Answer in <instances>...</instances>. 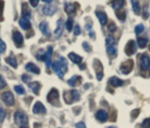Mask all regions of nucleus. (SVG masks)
<instances>
[{
	"mask_svg": "<svg viewBox=\"0 0 150 128\" xmlns=\"http://www.w3.org/2000/svg\"><path fill=\"white\" fill-rule=\"evenodd\" d=\"M52 68H53V70L55 72V74L58 76V77L62 79L64 76V74L68 71L67 60L62 56H59V59L52 64Z\"/></svg>",
	"mask_w": 150,
	"mask_h": 128,
	"instance_id": "1",
	"label": "nucleus"
},
{
	"mask_svg": "<svg viewBox=\"0 0 150 128\" xmlns=\"http://www.w3.org/2000/svg\"><path fill=\"white\" fill-rule=\"evenodd\" d=\"M52 54H53V47H48L46 51L43 49H40L36 54V58L39 61H43L46 62V66L48 69L51 65V59H52Z\"/></svg>",
	"mask_w": 150,
	"mask_h": 128,
	"instance_id": "2",
	"label": "nucleus"
},
{
	"mask_svg": "<svg viewBox=\"0 0 150 128\" xmlns=\"http://www.w3.org/2000/svg\"><path fill=\"white\" fill-rule=\"evenodd\" d=\"M105 44H106V52L108 54L114 56L117 54V41L114 39L113 36L108 35L105 40Z\"/></svg>",
	"mask_w": 150,
	"mask_h": 128,
	"instance_id": "3",
	"label": "nucleus"
},
{
	"mask_svg": "<svg viewBox=\"0 0 150 128\" xmlns=\"http://www.w3.org/2000/svg\"><path fill=\"white\" fill-rule=\"evenodd\" d=\"M80 98V95L78 93L77 91L76 90H71L69 91H65L64 95H63V98L64 101L68 104V105H71L72 103L77 101Z\"/></svg>",
	"mask_w": 150,
	"mask_h": 128,
	"instance_id": "4",
	"label": "nucleus"
},
{
	"mask_svg": "<svg viewBox=\"0 0 150 128\" xmlns=\"http://www.w3.org/2000/svg\"><path fill=\"white\" fill-rule=\"evenodd\" d=\"M14 121L19 127L26 126L28 123V118L23 112H16L14 114Z\"/></svg>",
	"mask_w": 150,
	"mask_h": 128,
	"instance_id": "5",
	"label": "nucleus"
},
{
	"mask_svg": "<svg viewBox=\"0 0 150 128\" xmlns=\"http://www.w3.org/2000/svg\"><path fill=\"white\" fill-rule=\"evenodd\" d=\"M47 101L53 105H59V92L56 89L53 88L47 94Z\"/></svg>",
	"mask_w": 150,
	"mask_h": 128,
	"instance_id": "6",
	"label": "nucleus"
},
{
	"mask_svg": "<svg viewBox=\"0 0 150 128\" xmlns=\"http://www.w3.org/2000/svg\"><path fill=\"white\" fill-rule=\"evenodd\" d=\"M134 68V62L133 60H127V62H123L120 66V71L124 75H128Z\"/></svg>",
	"mask_w": 150,
	"mask_h": 128,
	"instance_id": "7",
	"label": "nucleus"
},
{
	"mask_svg": "<svg viewBox=\"0 0 150 128\" xmlns=\"http://www.w3.org/2000/svg\"><path fill=\"white\" fill-rule=\"evenodd\" d=\"M1 98L2 100L4 102V104L7 105V106H12L14 105V97L12 95L11 92L10 91H6V92H4L2 95H1Z\"/></svg>",
	"mask_w": 150,
	"mask_h": 128,
	"instance_id": "8",
	"label": "nucleus"
},
{
	"mask_svg": "<svg viewBox=\"0 0 150 128\" xmlns=\"http://www.w3.org/2000/svg\"><path fill=\"white\" fill-rule=\"evenodd\" d=\"M12 40L15 43V45L17 46V47H20L23 45L24 42V39H23V35L18 32V31H14L12 33Z\"/></svg>",
	"mask_w": 150,
	"mask_h": 128,
	"instance_id": "9",
	"label": "nucleus"
},
{
	"mask_svg": "<svg viewBox=\"0 0 150 128\" xmlns=\"http://www.w3.org/2000/svg\"><path fill=\"white\" fill-rule=\"evenodd\" d=\"M33 112L34 114H45L47 112V110L41 102L37 101L33 107Z\"/></svg>",
	"mask_w": 150,
	"mask_h": 128,
	"instance_id": "10",
	"label": "nucleus"
},
{
	"mask_svg": "<svg viewBox=\"0 0 150 128\" xmlns=\"http://www.w3.org/2000/svg\"><path fill=\"white\" fill-rule=\"evenodd\" d=\"M140 66L141 69L144 71L148 70L150 67V59L147 54H142L140 59Z\"/></svg>",
	"mask_w": 150,
	"mask_h": 128,
	"instance_id": "11",
	"label": "nucleus"
},
{
	"mask_svg": "<svg viewBox=\"0 0 150 128\" xmlns=\"http://www.w3.org/2000/svg\"><path fill=\"white\" fill-rule=\"evenodd\" d=\"M137 50V47H136V43L134 40H130L127 46H126V48H125V52L127 55H133Z\"/></svg>",
	"mask_w": 150,
	"mask_h": 128,
	"instance_id": "12",
	"label": "nucleus"
},
{
	"mask_svg": "<svg viewBox=\"0 0 150 128\" xmlns=\"http://www.w3.org/2000/svg\"><path fill=\"white\" fill-rule=\"evenodd\" d=\"M56 10H57V8L54 5L50 4H46L43 7V9H42L43 13L45 15H47V16H52V15H54L56 12Z\"/></svg>",
	"mask_w": 150,
	"mask_h": 128,
	"instance_id": "13",
	"label": "nucleus"
},
{
	"mask_svg": "<svg viewBox=\"0 0 150 128\" xmlns=\"http://www.w3.org/2000/svg\"><path fill=\"white\" fill-rule=\"evenodd\" d=\"M39 28L40 30V32L42 33L43 35H45L46 37H50L51 36V33H50V31H49V27H48V25L46 21H42L40 23V25H39Z\"/></svg>",
	"mask_w": 150,
	"mask_h": 128,
	"instance_id": "14",
	"label": "nucleus"
},
{
	"mask_svg": "<svg viewBox=\"0 0 150 128\" xmlns=\"http://www.w3.org/2000/svg\"><path fill=\"white\" fill-rule=\"evenodd\" d=\"M25 69L27 71H29V72H31V73H33V74H36V75H40V68H39L37 65H35L34 63H32V62L27 63V64L25 65Z\"/></svg>",
	"mask_w": 150,
	"mask_h": 128,
	"instance_id": "15",
	"label": "nucleus"
},
{
	"mask_svg": "<svg viewBox=\"0 0 150 128\" xmlns=\"http://www.w3.org/2000/svg\"><path fill=\"white\" fill-rule=\"evenodd\" d=\"M62 32H63V20L62 19H59L57 21V26L54 32V34L56 38H59L61 37V35L62 34Z\"/></svg>",
	"mask_w": 150,
	"mask_h": 128,
	"instance_id": "16",
	"label": "nucleus"
},
{
	"mask_svg": "<svg viewBox=\"0 0 150 128\" xmlns=\"http://www.w3.org/2000/svg\"><path fill=\"white\" fill-rule=\"evenodd\" d=\"M96 119L100 122H105L108 120V114L105 110H99L96 113Z\"/></svg>",
	"mask_w": 150,
	"mask_h": 128,
	"instance_id": "17",
	"label": "nucleus"
},
{
	"mask_svg": "<svg viewBox=\"0 0 150 128\" xmlns=\"http://www.w3.org/2000/svg\"><path fill=\"white\" fill-rule=\"evenodd\" d=\"M96 16L98 17V18L102 25H106V23L108 21V17L105 11H96Z\"/></svg>",
	"mask_w": 150,
	"mask_h": 128,
	"instance_id": "18",
	"label": "nucleus"
},
{
	"mask_svg": "<svg viewBox=\"0 0 150 128\" xmlns=\"http://www.w3.org/2000/svg\"><path fill=\"white\" fill-rule=\"evenodd\" d=\"M18 23H19L20 27H21L22 29H24V30H28V29H30V27H31V22H30L29 18H27L22 17V18L19 19Z\"/></svg>",
	"mask_w": 150,
	"mask_h": 128,
	"instance_id": "19",
	"label": "nucleus"
},
{
	"mask_svg": "<svg viewBox=\"0 0 150 128\" xmlns=\"http://www.w3.org/2000/svg\"><path fill=\"white\" fill-rule=\"evenodd\" d=\"M29 88L34 93V95H37L38 96L39 93H40L41 85H40V83L39 82H33V83H29Z\"/></svg>",
	"mask_w": 150,
	"mask_h": 128,
	"instance_id": "20",
	"label": "nucleus"
},
{
	"mask_svg": "<svg viewBox=\"0 0 150 128\" xmlns=\"http://www.w3.org/2000/svg\"><path fill=\"white\" fill-rule=\"evenodd\" d=\"M109 83H110L112 87H120V86L123 85L124 82H123L121 79H120L119 77H117V76H112V77L110 78Z\"/></svg>",
	"mask_w": 150,
	"mask_h": 128,
	"instance_id": "21",
	"label": "nucleus"
},
{
	"mask_svg": "<svg viewBox=\"0 0 150 128\" xmlns=\"http://www.w3.org/2000/svg\"><path fill=\"white\" fill-rule=\"evenodd\" d=\"M81 77L78 76H73L69 81H68V83L69 86L71 87H76L77 85H79L81 83Z\"/></svg>",
	"mask_w": 150,
	"mask_h": 128,
	"instance_id": "22",
	"label": "nucleus"
},
{
	"mask_svg": "<svg viewBox=\"0 0 150 128\" xmlns=\"http://www.w3.org/2000/svg\"><path fill=\"white\" fill-rule=\"evenodd\" d=\"M69 58L71 60L72 62L76 63V64H80L83 61V57L75 54V53H69Z\"/></svg>",
	"mask_w": 150,
	"mask_h": 128,
	"instance_id": "23",
	"label": "nucleus"
},
{
	"mask_svg": "<svg viewBox=\"0 0 150 128\" xmlns=\"http://www.w3.org/2000/svg\"><path fill=\"white\" fill-rule=\"evenodd\" d=\"M65 11L69 15H75L76 14V7L73 4L65 3Z\"/></svg>",
	"mask_w": 150,
	"mask_h": 128,
	"instance_id": "24",
	"label": "nucleus"
},
{
	"mask_svg": "<svg viewBox=\"0 0 150 128\" xmlns=\"http://www.w3.org/2000/svg\"><path fill=\"white\" fill-rule=\"evenodd\" d=\"M125 4V1L123 0H116L114 2H112V8L114 10H120Z\"/></svg>",
	"mask_w": 150,
	"mask_h": 128,
	"instance_id": "25",
	"label": "nucleus"
},
{
	"mask_svg": "<svg viewBox=\"0 0 150 128\" xmlns=\"http://www.w3.org/2000/svg\"><path fill=\"white\" fill-rule=\"evenodd\" d=\"M132 3V6H133V9L134 11V12L139 15L140 14V11H141V6H140V4L138 1H134V0H132L131 1Z\"/></svg>",
	"mask_w": 150,
	"mask_h": 128,
	"instance_id": "26",
	"label": "nucleus"
},
{
	"mask_svg": "<svg viewBox=\"0 0 150 128\" xmlns=\"http://www.w3.org/2000/svg\"><path fill=\"white\" fill-rule=\"evenodd\" d=\"M137 42H138V46H139L141 48H144V47L147 46V44H148V39H147V38L140 37V38H138Z\"/></svg>",
	"mask_w": 150,
	"mask_h": 128,
	"instance_id": "27",
	"label": "nucleus"
},
{
	"mask_svg": "<svg viewBox=\"0 0 150 128\" xmlns=\"http://www.w3.org/2000/svg\"><path fill=\"white\" fill-rule=\"evenodd\" d=\"M5 62L8 63L9 65H11V67L15 68V69L18 66L17 61L15 60V58H12V57H7V58H5Z\"/></svg>",
	"mask_w": 150,
	"mask_h": 128,
	"instance_id": "28",
	"label": "nucleus"
},
{
	"mask_svg": "<svg viewBox=\"0 0 150 128\" xmlns=\"http://www.w3.org/2000/svg\"><path fill=\"white\" fill-rule=\"evenodd\" d=\"M73 24H74V20H73V18H68V20H67V22H66V28H67V30L69 31V32H70L71 30H72V28H73Z\"/></svg>",
	"mask_w": 150,
	"mask_h": 128,
	"instance_id": "29",
	"label": "nucleus"
},
{
	"mask_svg": "<svg viewBox=\"0 0 150 128\" xmlns=\"http://www.w3.org/2000/svg\"><path fill=\"white\" fill-rule=\"evenodd\" d=\"M144 29H145V27H144V25H142V24L137 25L135 26V29H134V31H135V34H136V35H139L141 33H142V32L144 31Z\"/></svg>",
	"mask_w": 150,
	"mask_h": 128,
	"instance_id": "30",
	"label": "nucleus"
},
{
	"mask_svg": "<svg viewBox=\"0 0 150 128\" xmlns=\"http://www.w3.org/2000/svg\"><path fill=\"white\" fill-rule=\"evenodd\" d=\"M14 90H15V91H16L18 95L25 94V89H24L23 86H21V85H16V86L14 87Z\"/></svg>",
	"mask_w": 150,
	"mask_h": 128,
	"instance_id": "31",
	"label": "nucleus"
},
{
	"mask_svg": "<svg viewBox=\"0 0 150 128\" xmlns=\"http://www.w3.org/2000/svg\"><path fill=\"white\" fill-rule=\"evenodd\" d=\"M6 117V113H5V111L3 109V107L0 105V122H3L4 120Z\"/></svg>",
	"mask_w": 150,
	"mask_h": 128,
	"instance_id": "32",
	"label": "nucleus"
},
{
	"mask_svg": "<svg viewBox=\"0 0 150 128\" xmlns=\"http://www.w3.org/2000/svg\"><path fill=\"white\" fill-rule=\"evenodd\" d=\"M5 50H6V45H5V43L2 40V39H0V54L4 53Z\"/></svg>",
	"mask_w": 150,
	"mask_h": 128,
	"instance_id": "33",
	"label": "nucleus"
},
{
	"mask_svg": "<svg viewBox=\"0 0 150 128\" xmlns=\"http://www.w3.org/2000/svg\"><path fill=\"white\" fill-rule=\"evenodd\" d=\"M142 128H150V118L149 119H146L142 124Z\"/></svg>",
	"mask_w": 150,
	"mask_h": 128,
	"instance_id": "34",
	"label": "nucleus"
},
{
	"mask_svg": "<svg viewBox=\"0 0 150 128\" xmlns=\"http://www.w3.org/2000/svg\"><path fill=\"white\" fill-rule=\"evenodd\" d=\"M108 30L110 31V32H112V33H114L116 30H117V26L115 25V24L114 23H111L109 25H108Z\"/></svg>",
	"mask_w": 150,
	"mask_h": 128,
	"instance_id": "35",
	"label": "nucleus"
},
{
	"mask_svg": "<svg viewBox=\"0 0 150 128\" xmlns=\"http://www.w3.org/2000/svg\"><path fill=\"white\" fill-rule=\"evenodd\" d=\"M6 86V82L4 77L0 75V89H4Z\"/></svg>",
	"mask_w": 150,
	"mask_h": 128,
	"instance_id": "36",
	"label": "nucleus"
},
{
	"mask_svg": "<svg viewBox=\"0 0 150 128\" xmlns=\"http://www.w3.org/2000/svg\"><path fill=\"white\" fill-rule=\"evenodd\" d=\"M83 49H84L85 51H87V52H91V47H90V45H89L87 42H83Z\"/></svg>",
	"mask_w": 150,
	"mask_h": 128,
	"instance_id": "37",
	"label": "nucleus"
},
{
	"mask_svg": "<svg viewBox=\"0 0 150 128\" xmlns=\"http://www.w3.org/2000/svg\"><path fill=\"white\" fill-rule=\"evenodd\" d=\"M30 80H31V76H28V75H23L22 76V81L24 83H29Z\"/></svg>",
	"mask_w": 150,
	"mask_h": 128,
	"instance_id": "38",
	"label": "nucleus"
},
{
	"mask_svg": "<svg viewBox=\"0 0 150 128\" xmlns=\"http://www.w3.org/2000/svg\"><path fill=\"white\" fill-rule=\"evenodd\" d=\"M81 33V29H80V26L79 25H76L75 26V29H74V34L76 35V36H77V35H79Z\"/></svg>",
	"mask_w": 150,
	"mask_h": 128,
	"instance_id": "39",
	"label": "nucleus"
},
{
	"mask_svg": "<svg viewBox=\"0 0 150 128\" xmlns=\"http://www.w3.org/2000/svg\"><path fill=\"white\" fill-rule=\"evenodd\" d=\"M139 113H140V110H138V109H137V110H134V111L131 112V116H132L133 119H135V118L138 117Z\"/></svg>",
	"mask_w": 150,
	"mask_h": 128,
	"instance_id": "40",
	"label": "nucleus"
},
{
	"mask_svg": "<svg viewBox=\"0 0 150 128\" xmlns=\"http://www.w3.org/2000/svg\"><path fill=\"white\" fill-rule=\"evenodd\" d=\"M29 3L31 4V5H32L33 7H37V5H38V4H39V1H38V0H30Z\"/></svg>",
	"mask_w": 150,
	"mask_h": 128,
	"instance_id": "41",
	"label": "nucleus"
},
{
	"mask_svg": "<svg viewBox=\"0 0 150 128\" xmlns=\"http://www.w3.org/2000/svg\"><path fill=\"white\" fill-rule=\"evenodd\" d=\"M76 128H86V126L83 122H78L76 125Z\"/></svg>",
	"mask_w": 150,
	"mask_h": 128,
	"instance_id": "42",
	"label": "nucleus"
},
{
	"mask_svg": "<svg viewBox=\"0 0 150 128\" xmlns=\"http://www.w3.org/2000/svg\"><path fill=\"white\" fill-rule=\"evenodd\" d=\"M3 10H4V2L0 1V18L3 16Z\"/></svg>",
	"mask_w": 150,
	"mask_h": 128,
	"instance_id": "43",
	"label": "nucleus"
},
{
	"mask_svg": "<svg viewBox=\"0 0 150 128\" xmlns=\"http://www.w3.org/2000/svg\"><path fill=\"white\" fill-rule=\"evenodd\" d=\"M43 2H45V3H47L48 4H49L50 3H52V1H51V0H43Z\"/></svg>",
	"mask_w": 150,
	"mask_h": 128,
	"instance_id": "44",
	"label": "nucleus"
},
{
	"mask_svg": "<svg viewBox=\"0 0 150 128\" xmlns=\"http://www.w3.org/2000/svg\"><path fill=\"white\" fill-rule=\"evenodd\" d=\"M85 69V64H83L80 66V69Z\"/></svg>",
	"mask_w": 150,
	"mask_h": 128,
	"instance_id": "45",
	"label": "nucleus"
},
{
	"mask_svg": "<svg viewBox=\"0 0 150 128\" xmlns=\"http://www.w3.org/2000/svg\"><path fill=\"white\" fill-rule=\"evenodd\" d=\"M19 128H28V127H26V126H24V127H20Z\"/></svg>",
	"mask_w": 150,
	"mask_h": 128,
	"instance_id": "46",
	"label": "nucleus"
},
{
	"mask_svg": "<svg viewBox=\"0 0 150 128\" xmlns=\"http://www.w3.org/2000/svg\"><path fill=\"white\" fill-rule=\"evenodd\" d=\"M108 128H115L114 127H108Z\"/></svg>",
	"mask_w": 150,
	"mask_h": 128,
	"instance_id": "47",
	"label": "nucleus"
},
{
	"mask_svg": "<svg viewBox=\"0 0 150 128\" xmlns=\"http://www.w3.org/2000/svg\"><path fill=\"white\" fill-rule=\"evenodd\" d=\"M149 69H150V67H149ZM149 72H150V70H149Z\"/></svg>",
	"mask_w": 150,
	"mask_h": 128,
	"instance_id": "48",
	"label": "nucleus"
}]
</instances>
